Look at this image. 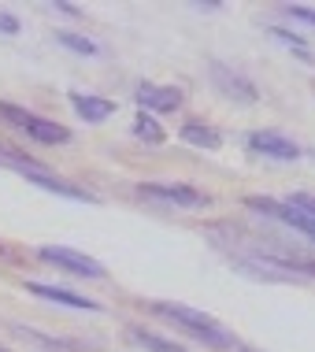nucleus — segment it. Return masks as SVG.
Instances as JSON below:
<instances>
[{
  "label": "nucleus",
  "mask_w": 315,
  "mask_h": 352,
  "mask_svg": "<svg viewBox=\"0 0 315 352\" xmlns=\"http://www.w3.org/2000/svg\"><path fill=\"white\" fill-rule=\"evenodd\" d=\"M152 311H156V316H164L167 322H175V327H182L189 338L204 341L208 349H237L234 334L223 327V322L212 319V316H204V311H197V308H189V304L156 300V304H152Z\"/></svg>",
  "instance_id": "1"
},
{
  "label": "nucleus",
  "mask_w": 315,
  "mask_h": 352,
  "mask_svg": "<svg viewBox=\"0 0 315 352\" xmlns=\"http://www.w3.org/2000/svg\"><path fill=\"white\" fill-rule=\"evenodd\" d=\"M0 119H4L8 126L23 130V134L30 141H37V145H67V141H71V130H67L63 122L41 119V116H34V111L12 104V100H0Z\"/></svg>",
  "instance_id": "2"
},
{
  "label": "nucleus",
  "mask_w": 315,
  "mask_h": 352,
  "mask_svg": "<svg viewBox=\"0 0 315 352\" xmlns=\"http://www.w3.org/2000/svg\"><path fill=\"white\" fill-rule=\"evenodd\" d=\"M0 164H12V167L19 170V175L26 178V182H34V186L49 189V193H56V197H67V201H93L89 189H82V186L67 182V178H60V175H52L49 167L37 164V160H30V156H19V152H0Z\"/></svg>",
  "instance_id": "3"
},
{
  "label": "nucleus",
  "mask_w": 315,
  "mask_h": 352,
  "mask_svg": "<svg viewBox=\"0 0 315 352\" xmlns=\"http://www.w3.org/2000/svg\"><path fill=\"white\" fill-rule=\"evenodd\" d=\"M37 260L49 263V267L71 271V274H78V278H104V274H108L93 256L74 252V249H67V245H45V249H37Z\"/></svg>",
  "instance_id": "4"
},
{
  "label": "nucleus",
  "mask_w": 315,
  "mask_h": 352,
  "mask_svg": "<svg viewBox=\"0 0 315 352\" xmlns=\"http://www.w3.org/2000/svg\"><path fill=\"white\" fill-rule=\"evenodd\" d=\"M138 193L145 201H156V204H171V208H204L208 204V193L186 186V182H141Z\"/></svg>",
  "instance_id": "5"
},
{
  "label": "nucleus",
  "mask_w": 315,
  "mask_h": 352,
  "mask_svg": "<svg viewBox=\"0 0 315 352\" xmlns=\"http://www.w3.org/2000/svg\"><path fill=\"white\" fill-rule=\"evenodd\" d=\"M133 100L141 104L145 116H164V111L182 108V89H175V85H156V82H141L138 89H133Z\"/></svg>",
  "instance_id": "6"
},
{
  "label": "nucleus",
  "mask_w": 315,
  "mask_h": 352,
  "mask_svg": "<svg viewBox=\"0 0 315 352\" xmlns=\"http://www.w3.org/2000/svg\"><path fill=\"white\" fill-rule=\"evenodd\" d=\"M249 208H256V212H267V215H274L279 223L290 226V230H297V234L308 237V241H315V219H308L304 212H297L293 204H285V201H271V197H249Z\"/></svg>",
  "instance_id": "7"
},
{
  "label": "nucleus",
  "mask_w": 315,
  "mask_h": 352,
  "mask_svg": "<svg viewBox=\"0 0 315 352\" xmlns=\"http://www.w3.org/2000/svg\"><path fill=\"white\" fill-rule=\"evenodd\" d=\"M212 82H215V89L223 93V97H230L237 104H252L256 100V85L245 78V74L230 71L226 63H212Z\"/></svg>",
  "instance_id": "8"
},
{
  "label": "nucleus",
  "mask_w": 315,
  "mask_h": 352,
  "mask_svg": "<svg viewBox=\"0 0 315 352\" xmlns=\"http://www.w3.org/2000/svg\"><path fill=\"white\" fill-rule=\"evenodd\" d=\"M249 148L260 152V156H271V160H297L301 156L297 141H290L285 134H279V130H252Z\"/></svg>",
  "instance_id": "9"
},
{
  "label": "nucleus",
  "mask_w": 315,
  "mask_h": 352,
  "mask_svg": "<svg viewBox=\"0 0 315 352\" xmlns=\"http://www.w3.org/2000/svg\"><path fill=\"white\" fill-rule=\"evenodd\" d=\"M26 289L41 300H52V304H63V308H78V311H100L97 300H89L85 293H74L67 285H49V282H26Z\"/></svg>",
  "instance_id": "10"
},
{
  "label": "nucleus",
  "mask_w": 315,
  "mask_h": 352,
  "mask_svg": "<svg viewBox=\"0 0 315 352\" xmlns=\"http://www.w3.org/2000/svg\"><path fill=\"white\" fill-rule=\"evenodd\" d=\"M71 108L78 111V119H85V122H104L116 111V104L104 100V97H93V93H71Z\"/></svg>",
  "instance_id": "11"
},
{
  "label": "nucleus",
  "mask_w": 315,
  "mask_h": 352,
  "mask_svg": "<svg viewBox=\"0 0 315 352\" xmlns=\"http://www.w3.org/2000/svg\"><path fill=\"white\" fill-rule=\"evenodd\" d=\"M178 138L189 141V145H197V148H219L223 145V134H219L215 126H204V122H186V126L178 130Z\"/></svg>",
  "instance_id": "12"
},
{
  "label": "nucleus",
  "mask_w": 315,
  "mask_h": 352,
  "mask_svg": "<svg viewBox=\"0 0 315 352\" xmlns=\"http://www.w3.org/2000/svg\"><path fill=\"white\" fill-rule=\"evenodd\" d=\"M130 341L141 345V349H149V352H186L178 341H167V338L152 334V330H145V327H130Z\"/></svg>",
  "instance_id": "13"
},
{
  "label": "nucleus",
  "mask_w": 315,
  "mask_h": 352,
  "mask_svg": "<svg viewBox=\"0 0 315 352\" xmlns=\"http://www.w3.org/2000/svg\"><path fill=\"white\" fill-rule=\"evenodd\" d=\"M133 138H141V141H149V145H160L167 134H164V126H160L152 116H145V111H138V119H133Z\"/></svg>",
  "instance_id": "14"
},
{
  "label": "nucleus",
  "mask_w": 315,
  "mask_h": 352,
  "mask_svg": "<svg viewBox=\"0 0 315 352\" xmlns=\"http://www.w3.org/2000/svg\"><path fill=\"white\" fill-rule=\"evenodd\" d=\"M56 45H63V49H71L78 56H97V41H89L82 34H71V30H56Z\"/></svg>",
  "instance_id": "15"
},
{
  "label": "nucleus",
  "mask_w": 315,
  "mask_h": 352,
  "mask_svg": "<svg viewBox=\"0 0 315 352\" xmlns=\"http://www.w3.org/2000/svg\"><path fill=\"white\" fill-rule=\"evenodd\" d=\"M19 338H26V341H34V345H41L45 352H67V345L60 338H49V334H37V330H26V327H12Z\"/></svg>",
  "instance_id": "16"
},
{
  "label": "nucleus",
  "mask_w": 315,
  "mask_h": 352,
  "mask_svg": "<svg viewBox=\"0 0 315 352\" xmlns=\"http://www.w3.org/2000/svg\"><path fill=\"white\" fill-rule=\"evenodd\" d=\"M271 37H279L282 45H290V49L301 56V60H308V63H312V49H308V45H304L293 30H285V26H271Z\"/></svg>",
  "instance_id": "17"
},
{
  "label": "nucleus",
  "mask_w": 315,
  "mask_h": 352,
  "mask_svg": "<svg viewBox=\"0 0 315 352\" xmlns=\"http://www.w3.org/2000/svg\"><path fill=\"white\" fill-rule=\"evenodd\" d=\"M285 204H293L297 212H304L308 219H315V197H312V193H293V197H285Z\"/></svg>",
  "instance_id": "18"
},
{
  "label": "nucleus",
  "mask_w": 315,
  "mask_h": 352,
  "mask_svg": "<svg viewBox=\"0 0 315 352\" xmlns=\"http://www.w3.org/2000/svg\"><path fill=\"white\" fill-rule=\"evenodd\" d=\"M285 15L297 19L304 26H315V8H304V4H285Z\"/></svg>",
  "instance_id": "19"
},
{
  "label": "nucleus",
  "mask_w": 315,
  "mask_h": 352,
  "mask_svg": "<svg viewBox=\"0 0 315 352\" xmlns=\"http://www.w3.org/2000/svg\"><path fill=\"white\" fill-rule=\"evenodd\" d=\"M0 34H19V19L8 15V12H0Z\"/></svg>",
  "instance_id": "20"
},
{
  "label": "nucleus",
  "mask_w": 315,
  "mask_h": 352,
  "mask_svg": "<svg viewBox=\"0 0 315 352\" xmlns=\"http://www.w3.org/2000/svg\"><path fill=\"white\" fill-rule=\"evenodd\" d=\"M56 8V12H63V15H78V8H74V4H52Z\"/></svg>",
  "instance_id": "21"
},
{
  "label": "nucleus",
  "mask_w": 315,
  "mask_h": 352,
  "mask_svg": "<svg viewBox=\"0 0 315 352\" xmlns=\"http://www.w3.org/2000/svg\"><path fill=\"white\" fill-rule=\"evenodd\" d=\"M234 352H252V349H234Z\"/></svg>",
  "instance_id": "22"
},
{
  "label": "nucleus",
  "mask_w": 315,
  "mask_h": 352,
  "mask_svg": "<svg viewBox=\"0 0 315 352\" xmlns=\"http://www.w3.org/2000/svg\"><path fill=\"white\" fill-rule=\"evenodd\" d=\"M0 352H8V349H0Z\"/></svg>",
  "instance_id": "23"
}]
</instances>
